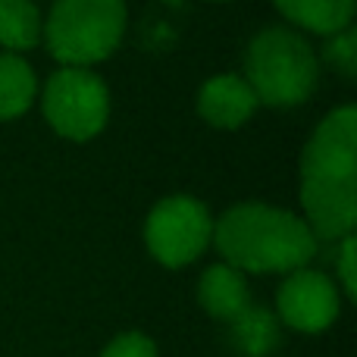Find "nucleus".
I'll list each match as a JSON object with an SVG mask.
<instances>
[{"label": "nucleus", "mask_w": 357, "mask_h": 357, "mask_svg": "<svg viewBox=\"0 0 357 357\" xmlns=\"http://www.w3.org/2000/svg\"><path fill=\"white\" fill-rule=\"evenodd\" d=\"M197 301L213 320L235 323L251 307V291H248L245 273L232 270L226 264H213L197 279Z\"/></svg>", "instance_id": "1a4fd4ad"}, {"label": "nucleus", "mask_w": 357, "mask_h": 357, "mask_svg": "<svg viewBox=\"0 0 357 357\" xmlns=\"http://www.w3.org/2000/svg\"><path fill=\"white\" fill-rule=\"evenodd\" d=\"M323 60L333 63V69H339L345 79H354V69H357V35L354 29H342L339 35H333L323 47Z\"/></svg>", "instance_id": "4468645a"}, {"label": "nucleus", "mask_w": 357, "mask_h": 357, "mask_svg": "<svg viewBox=\"0 0 357 357\" xmlns=\"http://www.w3.org/2000/svg\"><path fill=\"white\" fill-rule=\"evenodd\" d=\"M276 314L295 333H326L342 314V291L326 273L295 270L276 291Z\"/></svg>", "instance_id": "0eeeda50"}, {"label": "nucleus", "mask_w": 357, "mask_h": 357, "mask_svg": "<svg viewBox=\"0 0 357 357\" xmlns=\"http://www.w3.org/2000/svg\"><path fill=\"white\" fill-rule=\"evenodd\" d=\"M41 13L31 0H0V44L6 54H22L41 41Z\"/></svg>", "instance_id": "f8f14e48"}, {"label": "nucleus", "mask_w": 357, "mask_h": 357, "mask_svg": "<svg viewBox=\"0 0 357 357\" xmlns=\"http://www.w3.org/2000/svg\"><path fill=\"white\" fill-rule=\"evenodd\" d=\"M235 326H238V339H241V345L248 348V354H264V351H270L273 342H276L273 317L264 314V310L248 307L245 314L235 320Z\"/></svg>", "instance_id": "ddd939ff"}, {"label": "nucleus", "mask_w": 357, "mask_h": 357, "mask_svg": "<svg viewBox=\"0 0 357 357\" xmlns=\"http://www.w3.org/2000/svg\"><path fill=\"white\" fill-rule=\"evenodd\" d=\"M301 207L317 241H342L357 226V110L335 107L301 154Z\"/></svg>", "instance_id": "f257e3e1"}, {"label": "nucleus", "mask_w": 357, "mask_h": 357, "mask_svg": "<svg viewBox=\"0 0 357 357\" xmlns=\"http://www.w3.org/2000/svg\"><path fill=\"white\" fill-rule=\"evenodd\" d=\"M38 94L31 66L16 54H0V123L22 116Z\"/></svg>", "instance_id": "9b49d317"}, {"label": "nucleus", "mask_w": 357, "mask_h": 357, "mask_svg": "<svg viewBox=\"0 0 357 357\" xmlns=\"http://www.w3.org/2000/svg\"><path fill=\"white\" fill-rule=\"evenodd\" d=\"M354 235L339 241V257H335V270H339V285H342V295L345 298H354L357 295V266H354Z\"/></svg>", "instance_id": "dca6fc26"}, {"label": "nucleus", "mask_w": 357, "mask_h": 357, "mask_svg": "<svg viewBox=\"0 0 357 357\" xmlns=\"http://www.w3.org/2000/svg\"><path fill=\"white\" fill-rule=\"evenodd\" d=\"M222 264L238 273H295L314 260V232L298 213L270 204H235L213 220V241Z\"/></svg>", "instance_id": "f03ea898"}, {"label": "nucleus", "mask_w": 357, "mask_h": 357, "mask_svg": "<svg viewBox=\"0 0 357 357\" xmlns=\"http://www.w3.org/2000/svg\"><path fill=\"white\" fill-rule=\"evenodd\" d=\"M273 3L291 25L333 38L351 25L357 0H273Z\"/></svg>", "instance_id": "9d476101"}, {"label": "nucleus", "mask_w": 357, "mask_h": 357, "mask_svg": "<svg viewBox=\"0 0 357 357\" xmlns=\"http://www.w3.org/2000/svg\"><path fill=\"white\" fill-rule=\"evenodd\" d=\"M257 104L298 107L317 91L320 56L295 29L270 25L248 41L245 75Z\"/></svg>", "instance_id": "7ed1b4c3"}, {"label": "nucleus", "mask_w": 357, "mask_h": 357, "mask_svg": "<svg viewBox=\"0 0 357 357\" xmlns=\"http://www.w3.org/2000/svg\"><path fill=\"white\" fill-rule=\"evenodd\" d=\"M213 241V216L191 195H169L148 213L144 245L157 264L178 270L201 257Z\"/></svg>", "instance_id": "423d86ee"}, {"label": "nucleus", "mask_w": 357, "mask_h": 357, "mask_svg": "<svg viewBox=\"0 0 357 357\" xmlns=\"http://www.w3.org/2000/svg\"><path fill=\"white\" fill-rule=\"evenodd\" d=\"M44 119L56 135L69 142H91L110 119L107 82L91 69L63 66L44 85Z\"/></svg>", "instance_id": "39448f33"}, {"label": "nucleus", "mask_w": 357, "mask_h": 357, "mask_svg": "<svg viewBox=\"0 0 357 357\" xmlns=\"http://www.w3.org/2000/svg\"><path fill=\"white\" fill-rule=\"evenodd\" d=\"M254 110H257V98L241 75H213L197 91V113L213 129H238L254 116Z\"/></svg>", "instance_id": "6e6552de"}, {"label": "nucleus", "mask_w": 357, "mask_h": 357, "mask_svg": "<svg viewBox=\"0 0 357 357\" xmlns=\"http://www.w3.org/2000/svg\"><path fill=\"white\" fill-rule=\"evenodd\" d=\"M126 16V0H56L41 38L56 63L88 69L119 47Z\"/></svg>", "instance_id": "20e7f679"}, {"label": "nucleus", "mask_w": 357, "mask_h": 357, "mask_svg": "<svg viewBox=\"0 0 357 357\" xmlns=\"http://www.w3.org/2000/svg\"><path fill=\"white\" fill-rule=\"evenodd\" d=\"M100 357H160V351H157V342L151 335L132 329V333H119L116 339L107 342Z\"/></svg>", "instance_id": "2eb2a0df"}]
</instances>
